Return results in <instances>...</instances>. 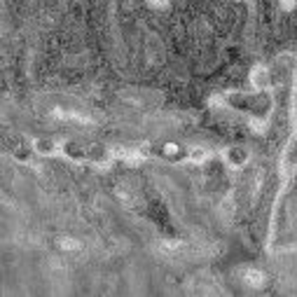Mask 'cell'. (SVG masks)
<instances>
[{
    "label": "cell",
    "mask_w": 297,
    "mask_h": 297,
    "mask_svg": "<svg viewBox=\"0 0 297 297\" xmlns=\"http://www.w3.org/2000/svg\"><path fill=\"white\" fill-rule=\"evenodd\" d=\"M66 152H68V155H73V157H82V155H85V152L80 150L75 143H66Z\"/></svg>",
    "instance_id": "cell-7"
},
{
    "label": "cell",
    "mask_w": 297,
    "mask_h": 297,
    "mask_svg": "<svg viewBox=\"0 0 297 297\" xmlns=\"http://www.w3.org/2000/svg\"><path fill=\"white\" fill-rule=\"evenodd\" d=\"M243 281L248 285H253V288H260V285L265 283V274L257 272V269H246V272H243Z\"/></svg>",
    "instance_id": "cell-3"
},
{
    "label": "cell",
    "mask_w": 297,
    "mask_h": 297,
    "mask_svg": "<svg viewBox=\"0 0 297 297\" xmlns=\"http://www.w3.org/2000/svg\"><path fill=\"white\" fill-rule=\"evenodd\" d=\"M250 82H253V87H257V89H265V87H267V82H269L267 70H265L262 66L253 68V73H250Z\"/></svg>",
    "instance_id": "cell-2"
},
{
    "label": "cell",
    "mask_w": 297,
    "mask_h": 297,
    "mask_svg": "<svg viewBox=\"0 0 297 297\" xmlns=\"http://www.w3.org/2000/svg\"><path fill=\"white\" fill-rule=\"evenodd\" d=\"M33 147H35L38 155H52L56 145H54V140H52V138H35Z\"/></svg>",
    "instance_id": "cell-4"
},
{
    "label": "cell",
    "mask_w": 297,
    "mask_h": 297,
    "mask_svg": "<svg viewBox=\"0 0 297 297\" xmlns=\"http://www.w3.org/2000/svg\"><path fill=\"white\" fill-rule=\"evenodd\" d=\"M281 5H283V10H292L297 5V0H281Z\"/></svg>",
    "instance_id": "cell-8"
},
{
    "label": "cell",
    "mask_w": 297,
    "mask_h": 297,
    "mask_svg": "<svg viewBox=\"0 0 297 297\" xmlns=\"http://www.w3.org/2000/svg\"><path fill=\"white\" fill-rule=\"evenodd\" d=\"M164 152H166V157H178V155H180V147L176 145V143H166V145H164Z\"/></svg>",
    "instance_id": "cell-6"
},
{
    "label": "cell",
    "mask_w": 297,
    "mask_h": 297,
    "mask_svg": "<svg viewBox=\"0 0 297 297\" xmlns=\"http://www.w3.org/2000/svg\"><path fill=\"white\" fill-rule=\"evenodd\" d=\"M59 246H61L63 250H78V248H80L78 239H70V237H63V239H61V243H59Z\"/></svg>",
    "instance_id": "cell-5"
},
{
    "label": "cell",
    "mask_w": 297,
    "mask_h": 297,
    "mask_svg": "<svg viewBox=\"0 0 297 297\" xmlns=\"http://www.w3.org/2000/svg\"><path fill=\"white\" fill-rule=\"evenodd\" d=\"M227 159H230L232 166H243V164L248 162V150H246V147L234 145V147L227 150Z\"/></svg>",
    "instance_id": "cell-1"
}]
</instances>
